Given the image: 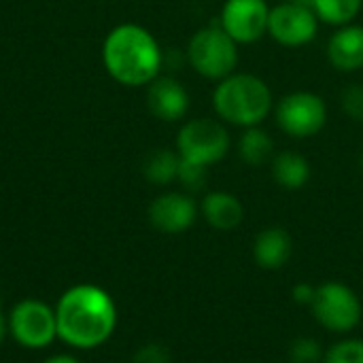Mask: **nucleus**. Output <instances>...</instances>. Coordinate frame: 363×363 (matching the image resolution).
<instances>
[{
  "instance_id": "19",
  "label": "nucleus",
  "mask_w": 363,
  "mask_h": 363,
  "mask_svg": "<svg viewBox=\"0 0 363 363\" xmlns=\"http://www.w3.org/2000/svg\"><path fill=\"white\" fill-rule=\"evenodd\" d=\"M311 6L321 23L340 28L355 21L362 13L363 0H311Z\"/></svg>"
},
{
  "instance_id": "16",
  "label": "nucleus",
  "mask_w": 363,
  "mask_h": 363,
  "mask_svg": "<svg viewBox=\"0 0 363 363\" xmlns=\"http://www.w3.org/2000/svg\"><path fill=\"white\" fill-rule=\"evenodd\" d=\"M272 179L277 185H281L287 191H298L311 181V164L308 160L298 151H281L272 157Z\"/></svg>"
},
{
  "instance_id": "20",
  "label": "nucleus",
  "mask_w": 363,
  "mask_h": 363,
  "mask_svg": "<svg viewBox=\"0 0 363 363\" xmlns=\"http://www.w3.org/2000/svg\"><path fill=\"white\" fill-rule=\"evenodd\" d=\"M321 363H363V340L347 338L330 347Z\"/></svg>"
},
{
  "instance_id": "21",
  "label": "nucleus",
  "mask_w": 363,
  "mask_h": 363,
  "mask_svg": "<svg viewBox=\"0 0 363 363\" xmlns=\"http://www.w3.org/2000/svg\"><path fill=\"white\" fill-rule=\"evenodd\" d=\"M177 181H179L187 191H200V189L206 185V181H208V166H202V164H194V162L181 160Z\"/></svg>"
},
{
  "instance_id": "4",
  "label": "nucleus",
  "mask_w": 363,
  "mask_h": 363,
  "mask_svg": "<svg viewBox=\"0 0 363 363\" xmlns=\"http://www.w3.org/2000/svg\"><path fill=\"white\" fill-rule=\"evenodd\" d=\"M187 62L200 77L221 81L236 72L238 43L221 26L200 28L189 38Z\"/></svg>"
},
{
  "instance_id": "28",
  "label": "nucleus",
  "mask_w": 363,
  "mask_h": 363,
  "mask_svg": "<svg viewBox=\"0 0 363 363\" xmlns=\"http://www.w3.org/2000/svg\"><path fill=\"white\" fill-rule=\"evenodd\" d=\"M359 168H362V172H363V147H362V151H359Z\"/></svg>"
},
{
  "instance_id": "24",
  "label": "nucleus",
  "mask_w": 363,
  "mask_h": 363,
  "mask_svg": "<svg viewBox=\"0 0 363 363\" xmlns=\"http://www.w3.org/2000/svg\"><path fill=\"white\" fill-rule=\"evenodd\" d=\"M132 363H170V353L164 345L149 342L134 353Z\"/></svg>"
},
{
  "instance_id": "27",
  "label": "nucleus",
  "mask_w": 363,
  "mask_h": 363,
  "mask_svg": "<svg viewBox=\"0 0 363 363\" xmlns=\"http://www.w3.org/2000/svg\"><path fill=\"white\" fill-rule=\"evenodd\" d=\"M9 336V328H6V317L0 313V345L4 342V338Z\"/></svg>"
},
{
  "instance_id": "18",
  "label": "nucleus",
  "mask_w": 363,
  "mask_h": 363,
  "mask_svg": "<svg viewBox=\"0 0 363 363\" xmlns=\"http://www.w3.org/2000/svg\"><path fill=\"white\" fill-rule=\"evenodd\" d=\"M181 155L172 149H155L143 164V174L153 185H170L179 177Z\"/></svg>"
},
{
  "instance_id": "25",
  "label": "nucleus",
  "mask_w": 363,
  "mask_h": 363,
  "mask_svg": "<svg viewBox=\"0 0 363 363\" xmlns=\"http://www.w3.org/2000/svg\"><path fill=\"white\" fill-rule=\"evenodd\" d=\"M315 294H317V287H313L311 283H298L294 289H291V296H294V300L298 302V304H302V306H311L313 304V300H315Z\"/></svg>"
},
{
  "instance_id": "6",
  "label": "nucleus",
  "mask_w": 363,
  "mask_h": 363,
  "mask_svg": "<svg viewBox=\"0 0 363 363\" xmlns=\"http://www.w3.org/2000/svg\"><path fill=\"white\" fill-rule=\"evenodd\" d=\"M230 151V132L221 119L198 117L181 125L177 136V153L181 160L213 166Z\"/></svg>"
},
{
  "instance_id": "10",
  "label": "nucleus",
  "mask_w": 363,
  "mask_h": 363,
  "mask_svg": "<svg viewBox=\"0 0 363 363\" xmlns=\"http://www.w3.org/2000/svg\"><path fill=\"white\" fill-rule=\"evenodd\" d=\"M268 17L270 6L266 0H225L219 26L238 45H251L268 34Z\"/></svg>"
},
{
  "instance_id": "23",
  "label": "nucleus",
  "mask_w": 363,
  "mask_h": 363,
  "mask_svg": "<svg viewBox=\"0 0 363 363\" xmlns=\"http://www.w3.org/2000/svg\"><path fill=\"white\" fill-rule=\"evenodd\" d=\"M340 108L342 113L357 121L363 123V85L362 83H351L340 91Z\"/></svg>"
},
{
  "instance_id": "9",
  "label": "nucleus",
  "mask_w": 363,
  "mask_h": 363,
  "mask_svg": "<svg viewBox=\"0 0 363 363\" xmlns=\"http://www.w3.org/2000/svg\"><path fill=\"white\" fill-rule=\"evenodd\" d=\"M319 23L321 21L311 4L283 0L270 9L268 34L283 47H304L315 40Z\"/></svg>"
},
{
  "instance_id": "29",
  "label": "nucleus",
  "mask_w": 363,
  "mask_h": 363,
  "mask_svg": "<svg viewBox=\"0 0 363 363\" xmlns=\"http://www.w3.org/2000/svg\"><path fill=\"white\" fill-rule=\"evenodd\" d=\"M285 2H304V4H311V0H285Z\"/></svg>"
},
{
  "instance_id": "15",
  "label": "nucleus",
  "mask_w": 363,
  "mask_h": 363,
  "mask_svg": "<svg viewBox=\"0 0 363 363\" xmlns=\"http://www.w3.org/2000/svg\"><path fill=\"white\" fill-rule=\"evenodd\" d=\"M200 213L217 232H232L245 221V206L230 191H208L202 198Z\"/></svg>"
},
{
  "instance_id": "3",
  "label": "nucleus",
  "mask_w": 363,
  "mask_h": 363,
  "mask_svg": "<svg viewBox=\"0 0 363 363\" xmlns=\"http://www.w3.org/2000/svg\"><path fill=\"white\" fill-rule=\"evenodd\" d=\"M274 98L270 85L251 72H234L221 79L213 91L215 115L236 128H255L272 111Z\"/></svg>"
},
{
  "instance_id": "13",
  "label": "nucleus",
  "mask_w": 363,
  "mask_h": 363,
  "mask_svg": "<svg viewBox=\"0 0 363 363\" xmlns=\"http://www.w3.org/2000/svg\"><path fill=\"white\" fill-rule=\"evenodd\" d=\"M328 60L338 72H357L363 68V26L347 23L336 28L328 40Z\"/></svg>"
},
{
  "instance_id": "26",
  "label": "nucleus",
  "mask_w": 363,
  "mask_h": 363,
  "mask_svg": "<svg viewBox=\"0 0 363 363\" xmlns=\"http://www.w3.org/2000/svg\"><path fill=\"white\" fill-rule=\"evenodd\" d=\"M43 363H81L74 355H68V353H57V355H51L47 357Z\"/></svg>"
},
{
  "instance_id": "11",
  "label": "nucleus",
  "mask_w": 363,
  "mask_h": 363,
  "mask_svg": "<svg viewBox=\"0 0 363 363\" xmlns=\"http://www.w3.org/2000/svg\"><path fill=\"white\" fill-rule=\"evenodd\" d=\"M198 219V204L189 194L166 191L149 204V221L162 234H183Z\"/></svg>"
},
{
  "instance_id": "14",
  "label": "nucleus",
  "mask_w": 363,
  "mask_h": 363,
  "mask_svg": "<svg viewBox=\"0 0 363 363\" xmlns=\"http://www.w3.org/2000/svg\"><path fill=\"white\" fill-rule=\"evenodd\" d=\"M294 255V240L285 228H266L253 240V259L264 270H281Z\"/></svg>"
},
{
  "instance_id": "22",
  "label": "nucleus",
  "mask_w": 363,
  "mask_h": 363,
  "mask_svg": "<svg viewBox=\"0 0 363 363\" xmlns=\"http://www.w3.org/2000/svg\"><path fill=\"white\" fill-rule=\"evenodd\" d=\"M323 349L313 338H298L289 347V362L291 363H321L323 362Z\"/></svg>"
},
{
  "instance_id": "8",
  "label": "nucleus",
  "mask_w": 363,
  "mask_h": 363,
  "mask_svg": "<svg viewBox=\"0 0 363 363\" xmlns=\"http://www.w3.org/2000/svg\"><path fill=\"white\" fill-rule=\"evenodd\" d=\"M277 125L289 138L317 136L328 123V104L315 91H291L283 96L274 108Z\"/></svg>"
},
{
  "instance_id": "2",
  "label": "nucleus",
  "mask_w": 363,
  "mask_h": 363,
  "mask_svg": "<svg viewBox=\"0 0 363 363\" xmlns=\"http://www.w3.org/2000/svg\"><path fill=\"white\" fill-rule=\"evenodd\" d=\"M106 72L125 87H143L160 77L164 55L157 38L138 23L113 28L102 45Z\"/></svg>"
},
{
  "instance_id": "5",
  "label": "nucleus",
  "mask_w": 363,
  "mask_h": 363,
  "mask_svg": "<svg viewBox=\"0 0 363 363\" xmlns=\"http://www.w3.org/2000/svg\"><path fill=\"white\" fill-rule=\"evenodd\" d=\"M9 336L23 349L40 351L57 340L55 308L38 298L19 300L6 317Z\"/></svg>"
},
{
  "instance_id": "12",
  "label": "nucleus",
  "mask_w": 363,
  "mask_h": 363,
  "mask_svg": "<svg viewBox=\"0 0 363 363\" xmlns=\"http://www.w3.org/2000/svg\"><path fill=\"white\" fill-rule=\"evenodd\" d=\"M147 106L155 119L174 123L181 121L189 111V94L181 81L172 77H157L149 83Z\"/></svg>"
},
{
  "instance_id": "17",
  "label": "nucleus",
  "mask_w": 363,
  "mask_h": 363,
  "mask_svg": "<svg viewBox=\"0 0 363 363\" xmlns=\"http://www.w3.org/2000/svg\"><path fill=\"white\" fill-rule=\"evenodd\" d=\"M238 157L249 166H262L266 162H272L274 157L272 136L259 125L245 128V132L238 138Z\"/></svg>"
},
{
  "instance_id": "7",
  "label": "nucleus",
  "mask_w": 363,
  "mask_h": 363,
  "mask_svg": "<svg viewBox=\"0 0 363 363\" xmlns=\"http://www.w3.org/2000/svg\"><path fill=\"white\" fill-rule=\"evenodd\" d=\"M311 308L319 325L334 334L353 332L363 317L359 296L349 285L338 281H328L319 285Z\"/></svg>"
},
{
  "instance_id": "1",
  "label": "nucleus",
  "mask_w": 363,
  "mask_h": 363,
  "mask_svg": "<svg viewBox=\"0 0 363 363\" xmlns=\"http://www.w3.org/2000/svg\"><path fill=\"white\" fill-rule=\"evenodd\" d=\"M53 308L57 319V340L77 351L102 347L111 340L119 323V311L113 296L94 283L68 287Z\"/></svg>"
}]
</instances>
